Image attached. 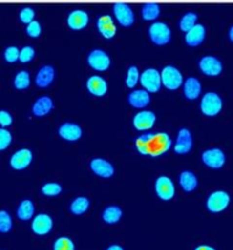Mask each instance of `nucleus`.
Instances as JSON below:
<instances>
[{"label":"nucleus","mask_w":233,"mask_h":250,"mask_svg":"<svg viewBox=\"0 0 233 250\" xmlns=\"http://www.w3.org/2000/svg\"><path fill=\"white\" fill-rule=\"evenodd\" d=\"M161 75V84L165 85L168 89L176 90L183 84V77L182 73L180 72L178 68L175 66H165L163 71L160 72Z\"/></svg>","instance_id":"obj_1"},{"label":"nucleus","mask_w":233,"mask_h":250,"mask_svg":"<svg viewBox=\"0 0 233 250\" xmlns=\"http://www.w3.org/2000/svg\"><path fill=\"white\" fill-rule=\"evenodd\" d=\"M139 82L144 90L148 93H156L161 87V75L156 68H147L141 73Z\"/></svg>","instance_id":"obj_2"},{"label":"nucleus","mask_w":233,"mask_h":250,"mask_svg":"<svg viewBox=\"0 0 233 250\" xmlns=\"http://www.w3.org/2000/svg\"><path fill=\"white\" fill-rule=\"evenodd\" d=\"M149 36L156 45H164L170 42L171 29L165 22H153L149 27Z\"/></svg>","instance_id":"obj_3"},{"label":"nucleus","mask_w":233,"mask_h":250,"mask_svg":"<svg viewBox=\"0 0 233 250\" xmlns=\"http://www.w3.org/2000/svg\"><path fill=\"white\" fill-rule=\"evenodd\" d=\"M202 112L207 116H215L219 114L222 109V99L219 94L214 92H209L204 94L202 103H200Z\"/></svg>","instance_id":"obj_4"},{"label":"nucleus","mask_w":233,"mask_h":250,"mask_svg":"<svg viewBox=\"0 0 233 250\" xmlns=\"http://www.w3.org/2000/svg\"><path fill=\"white\" fill-rule=\"evenodd\" d=\"M172 146V141H171L170 136L165 132H159L155 133L153 142L150 143V150H149V155L156 158V156L163 155L164 153L169 150Z\"/></svg>","instance_id":"obj_5"},{"label":"nucleus","mask_w":233,"mask_h":250,"mask_svg":"<svg viewBox=\"0 0 233 250\" xmlns=\"http://www.w3.org/2000/svg\"><path fill=\"white\" fill-rule=\"evenodd\" d=\"M90 67L95 71H105L110 67V56L102 49H94L89 53L87 59Z\"/></svg>","instance_id":"obj_6"},{"label":"nucleus","mask_w":233,"mask_h":250,"mask_svg":"<svg viewBox=\"0 0 233 250\" xmlns=\"http://www.w3.org/2000/svg\"><path fill=\"white\" fill-rule=\"evenodd\" d=\"M230 204V195L224 190L212 193L207 200V208L212 212L224 211Z\"/></svg>","instance_id":"obj_7"},{"label":"nucleus","mask_w":233,"mask_h":250,"mask_svg":"<svg viewBox=\"0 0 233 250\" xmlns=\"http://www.w3.org/2000/svg\"><path fill=\"white\" fill-rule=\"evenodd\" d=\"M156 194L163 200H171L175 195V185L168 176H159L155 181Z\"/></svg>","instance_id":"obj_8"},{"label":"nucleus","mask_w":233,"mask_h":250,"mask_svg":"<svg viewBox=\"0 0 233 250\" xmlns=\"http://www.w3.org/2000/svg\"><path fill=\"white\" fill-rule=\"evenodd\" d=\"M114 14L115 17L117 19L119 23L121 26L128 27L131 24H133L134 22V14L133 10L131 9L129 5H127L126 2H115L114 4Z\"/></svg>","instance_id":"obj_9"},{"label":"nucleus","mask_w":233,"mask_h":250,"mask_svg":"<svg viewBox=\"0 0 233 250\" xmlns=\"http://www.w3.org/2000/svg\"><path fill=\"white\" fill-rule=\"evenodd\" d=\"M156 121V115L149 110H142L133 117V126L137 131H148L153 128Z\"/></svg>","instance_id":"obj_10"},{"label":"nucleus","mask_w":233,"mask_h":250,"mask_svg":"<svg viewBox=\"0 0 233 250\" xmlns=\"http://www.w3.org/2000/svg\"><path fill=\"white\" fill-rule=\"evenodd\" d=\"M202 159L207 166L212 168H220L226 163L225 153L219 148L208 149L202 154Z\"/></svg>","instance_id":"obj_11"},{"label":"nucleus","mask_w":233,"mask_h":250,"mask_svg":"<svg viewBox=\"0 0 233 250\" xmlns=\"http://www.w3.org/2000/svg\"><path fill=\"white\" fill-rule=\"evenodd\" d=\"M32 159H33V154L29 149H20L16 153L12 154L10 159V166L15 170H24L32 163Z\"/></svg>","instance_id":"obj_12"},{"label":"nucleus","mask_w":233,"mask_h":250,"mask_svg":"<svg viewBox=\"0 0 233 250\" xmlns=\"http://www.w3.org/2000/svg\"><path fill=\"white\" fill-rule=\"evenodd\" d=\"M53 229V219L46 214H39L32 221V231L38 236L48 234Z\"/></svg>","instance_id":"obj_13"},{"label":"nucleus","mask_w":233,"mask_h":250,"mask_svg":"<svg viewBox=\"0 0 233 250\" xmlns=\"http://www.w3.org/2000/svg\"><path fill=\"white\" fill-rule=\"evenodd\" d=\"M199 67L203 73L208 76H217L222 71V63L215 56H204L199 61Z\"/></svg>","instance_id":"obj_14"},{"label":"nucleus","mask_w":233,"mask_h":250,"mask_svg":"<svg viewBox=\"0 0 233 250\" xmlns=\"http://www.w3.org/2000/svg\"><path fill=\"white\" fill-rule=\"evenodd\" d=\"M88 22H89V16H88V12H85V10H73L68 14L67 24L73 31L83 29L87 26Z\"/></svg>","instance_id":"obj_15"},{"label":"nucleus","mask_w":233,"mask_h":250,"mask_svg":"<svg viewBox=\"0 0 233 250\" xmlns=\"http://www.w3.org/2000/svg\"><path fill=\"white\" fill-rule=\"evenodd\" d=\"M192 146H193V138L190 129L181 128L180 132H178L177 141H176L175 146H173L175 151L177 154H186L192 149Z\"/></svg>","instance_id":"obj_16"},{"label":"nucleus","mask_w":233,"mask_h":250,"mask_svg":"<svg viewBox=\"0 0 233 250\" xmlns=\"http://www.w3.org/2000/svg\"><path fill=\"white\" fill-rule=\"evenodd\" d=\"M90 168H92V171L95 175L104 178L111 177L115 172L114 166H112L107 160L100 158L93 159V160L90 161Z\"/></svg>","instance_id":"obj_17"},{"label":"nucleus","mask_w":233,"mask_h":250,"mask_svg":"<svg viewBox=\"0 0 233 250\" xmlns=\"http://www.w3.org/2000/svg\"><path fill=\"white\" fill-rule=\"evenodd\" d=\"M87 89L95 97H103L107 92V82L100 76H90L87 81Z\"/></svg>","instance_id":"obj_18"},{"label":"nucleus","mask_w":233,"mask_h":250,"mask_svg":"<svg viewBox=\"0 0 233 250\" xmlns=\"http://www.w3.org/2000/svg\"><path fill=\"white\" fill-rule=\"evenodd\" d=\"M98 29H99L100 34H102L104 38L110 39L116 34V26L114 23V20L110 15H103L98 19L97 22Z\"/></svg>","instance_id":"obj_19"},{"label":"nucleus","mask_w":233,"mask_h":250,"mask_svg":"<svg viewBox=\"0 0 233 250\" xmlns=\"http://www.w3.org/2000/svg\"><path fill=\"white\" fill-rule=\"evenodd\" d=\"M59 134L66 141L75 142L82 137V128L76 124L66 122V124H63L59 127Z\"/></svg>","instance_id":"obj_20"},{"label":"nucleus","mask_w":233,"mask_h":250,"mask_svg":"<svg viewBox=\"0 0 233 250\" xmlns=\"http://www.w3.org/2000/svg\"><path fill=\"white\" fill-rule=\"evenodd\" d=\"M128 103L136 109H143L150 103V95L144 89H136L129 93Z\"/></svg>","instance_id":"obj_21"},{"label":"nucleus","mask_w":233,"mask_h":250,"mask_svg":"<svg viewBox=\"0 0 233 250\" xmlns=\"http://www.w3.org/2000/svg\"><path fill=\"white\" fill-rule=\"evenodd\" d=\"M186 43L191 46H197L203 43L205 39V27L203 24L197 23L192 29L186 33Z\"/></svg>","instance_id":"obj_22"},{"label":"nucleus","mask_w":233,"mask_h":250,"mask_svg":"<svg viewBox=\"0 0 233 250\" xmlns=\"http://www.w3.org/2000/svg\"><path fill=\"white\" fill-rule=\"evenodd\" d=\"M54 77H55V70H54L53 66H43L36 76V84L41 88L48 87L54 81Z\"/></svg>","instance_id":"obj_23"},{"label":"nucleus","mask_w":233,"mask_h":250,"mask_svg":"<svg viewBox=\"0 0 233 250\" xmlns=\"http://www.w3.org/2000/svg\"><path fill=\"white\" fill-rule=\"evenodd\" d=\"M183 92H185L186 98L193 100L199 97L202 92V84L195 77H188L183 83Z\"/></svg>","instance_id":"obj_24"},{"label":"nucleus","mask_w":233,"mask_h":250,"mask_svg":"<svg viewBox=\"0 0 233 250\" xmlns=\"http://www.w3.org/2000/svg\"><path fill=\"white\" fill-rule=\"evenodd\" d=\"M53 106L54 104L51 98L44 95V97L38 98V99L36 100V103L33 104V107H32V111H33V114L36 115V116L42 117L44 116V115L49 114V112L51 111V109H53Z\"/></svg>","instance_id":"obj_25"},{"label":"nucleus","mask_w":233,"mask_h":250,"mask_svg":"<svg viewBox=\"0 0 233 250\" xmlns=\"http://www.w3.org/2000/svg\"><path fill=\"white\" fill-rule=\"evenodd\" d=\"M180 185L186 192H192L197 188L198 178L192 171H183L180 175Z\"/></svg>","instance_id":"obj_26"},{"label":"nucleus","mask_w":233,"mask_h":250,"mask_svg":"<svg viewBox=\"0 0 233 250\" xmlns=\"http://www.w3.org/2000/svg\"><path fill=\"white\" fill-rule=\"evenodd\" d=\"M121 217L122 210L117 205H110V207L105 208L104 211H103V220L109 225L116 224V222L120 221Z\"/></svg>","instance_id":"obj_27"},{"label":"nucleus","mask_w":233,"mask_h":250,"mask_svg":"<svg viewBox=\"0 0 233 250\" xmlns=\"http://www.w3.org/2000/svg\"><path fill=\"white\" fill-rule=\"evenodd\" d=\"M155 133H146L139 136L136 139V148L143 155H149V150H150V143L153 142Z\"/></svg>","instance_id":"obj_28"},{"label":"nucleus","mask_w":233,"mask_h":250,"mask_svg":"<svg viewBox=\"0 0 233 250\" xmlns=\"http://www.w3.org/2000/svg\"><path fill=\"white\" fill-rule=\"evenodd\" d=\"M34 214V205L31 200L26 199L23 202L20 203L19 208H17V217L20 220H23V221H27V220L32 219Z\"/></svg>","instance_id":"obj_29"},{"label":"nucleus","mask_w":233,"mask_h":250,"mask_svg":"<svg viewBox=\"0 0 233 250\" xmlns=\"http://www.w3.org/2000/svg\"><path fill=\"white\" fill-rule=\"evenodd\" d=\"M160 15V6L156 2H147L142 9V16L146 21H154Z\"/></svg>","instance_id":"obj_30"},{"label":"nucleus","mask_w":233,"mask_h":250,"mask_svg":"<svg viewBox=\"0 0 233 250\" xmlns=\"http://www.w3.org/2000/svg\"><path fill=\"white\" fill-rule=\"evenodd\" d=\"M89 204L90 203H89V200H88V198L78 197V198H76L72 203H71L70 209H71V211H72V214L82 215V214H85L88 209H89Z\"/></svg>","instance_id":"obj_31"},{"label":"nucleus","mask_w":233,"mask_h":250,"mask_svg":"<svg viewBox=\"0 0 233 250\" xmlns=\"http://www.w3.org/2000/svg\"><path fill=\"white\" fill-rule=\"evenodd\" d=\"M197 20H198V15L195 12H187L182 16L180 21V28L182 29L183 32L187 33L190 29H192L193 27L197 24Z\"/></svg>","instance_id":"obj_32"},{"label":"nucleus","mask_w":233,"mask_h":250,"mask_svg":"<svg viewBox=\"0 0 233 250\" xmlns=\"http://www.w3.org/2000/svg\"><path fill=\"white\" fill-rule=\"evenodd\" d=\"M15 88L17 89H26L31 84V77H29V73L27 71H20L16 73L14 80Z\"/></svg>","instance_id":"obj_33"},{"label":"nucleus","mask_w":233,"mask_h":250,"mask_svg":"<svg viewBox=\"0 0 233 250\" xmlns=\"http://www.w3.org/2000/svg\"><path fill=\"white\" fill-rule=\"evenodd\" d=\"M139 77H141V73L137 66H131L127 71V77H126V84L128 88H134L137 85V83L139 82Z\"/></svg>","instance_id":"obj_34"},{"label":"nucleus","mask_w":233,"mask_h":250,"mask_svg":"<svg viewBox=\"0 0 233 250\" xmlns=\"http://www.w3.org/2000/svg\"><path fill=\"white\" fill-rule=\"evenodd\" d=\"M61 190H63L61 185L55 182L45 183V185L42 187V192H43V194L46 195V197H55V195H59L61 193Z\"/></svg>","instance_id":"obj_35"},{"label":"nucleus","mask_w":233,"mask_h":250,"mask_svg":"<svg viewBox=\"0 0 233 250\" xmlns=\"http://www.w3.org/2000/svg\"><path fill=\"white\" fill-rule=\"evenodd\" d=\"M54 250H75V243L68 237H60L54 242Z\"/></svg>","instance_id":"obj_36"},{"label":"nucleus","mask_w":233,"mask_h":250,"mask_svg":"<svg viewBox=\"0 0 233 250\" xmlns=\"http://www.w3.org/2000/svg\"><path fill=\"white\" fill-rule=\"evenodd\" d=\"M12 227V219L9 215V212L1 210L0 211V232L1 233H6L11 229Z\"/></svg>","instance_id":"obj_37"},{"label":"nucleus","mask_w":233,"mask_h":250,"mask_svg":"<svg viewBox=\"0 0 233 250\" xmlns=\"http://www.w3.org/2000/svg\"><path fill=\"white\" fill-rule=\"evenodd\" d=\"M34 54H36V51H34V49L32 48V46L27 45V46H23V48L20 50V58L19 60L21 61L22 63H26V62H29V61L33 59Z\"/></svg>","instance_id":"obj_38"},{"label":"nucleus","mask_w":233,"mask_h":250,"mask_svg":"<svg viewBox=\"0 0 233 250\" xmlns=\"http://www.w3.org/2000/svg\"><path fill=\"white\" fill-rule=\"evenodd\" d=\"M4 58L7 62H15V61L19 60L20 58V50L17 46H7L5 49V53H4Z\"/></svg>","instance_id":"obj_39"},{"label":"nucleus","mask_w":233,"mask_h":250,"mask_svg":"<svg viewBox=\"0 0 233 250\" xmlns=\"http://www.w3.org/2000/svg\"><path fill=\"white\" fill-rule=\"evenodd\" d=\"M12 136L7 129L0 128V150H5L11 144Z\"/></svg>","instance_id":"obj_40"},{"label":"nucleus","mask_w":233,"mask_h":250,"mask_svg":"<svg viewBox=\"0 0 233 250\" xmlns=\"http://www.w3.org/2000/svg\"><path fill=\"white\" fill-rule=\"evenodd\" d=\"M26 32H27V34H28L29 37H33V38H37V37H39V34L42 33L41 23H39L38 21H36V20H33V21H32L31 23L27 24Z\"/></svg>","instance_id":"obj_41"},{"label":"nucleus","mask_w":233,"mask_h":250,"mask_svg":"<svg viewBox=\"0 0 233 250\" xmlns=\"http://www.w3.org/2000/svg\"><path fill=\"white\" fill-rule=\"evenodd\" d=\"M34 15H36V14H34V10L32 9V7H28V6L23 7V9L20 11V20H21L23 23L28 24V23H31L32 21H33Z\"/></svg>","instance_id":"obj_42"},{"label":"nucleus","mask_w":233,"mask_h":250,"mask_svg":"<svg viewBox=\"0 0 233 250\" xmlns=\"http://www.w3.org/2000/svg\"><path fill=\"white\" fill-rule=\"evenodd\" d=\"M12 124V116L10 112L0 110V126L7 127Z\"/></svg>","instance_id":"obj_43"},{"label":"nucleus","mask_w":233,"mask_h":250,"mask_svg":"<svg viewBox=\"0 0 233 250\" xmlns=\"http://www.w3.org/2000/svg\"><path fill=\"white\" fill-rule=\"evenodd\" d=\"M194 250H216V249L212 248V247H210V246H205V244H203V246L197 247Z\"/></svg>","instance_id":"obj_44"},{"label":"nucleus","mask_w":233,"mask_h":250,"mask_svg":"<svg viewBox=\"0 0 233 250\" xmlns=\"http://www.w3.org/2000/svg\"><path fill=\"white\" fill-rule=\"evenodd\" d=\"M106 250H124V248L121 246H119V244H112Z\"/></svg>","instance_id":"obj_45"},{"label":"nucleus","mask_w":233,"mask_h":250,"mask_svg":"<svg viewBox=\"0 0 233 250\" xmlns=\"http://www.w3.org/2000/svg\"><path fill=\"white\" fill-rule=\"evenodd\" d=\"M230 39H231V41L233 42V26L231 27V28H230Z\"/></svg>","instance_id":"obj_46"}]
</instances>
